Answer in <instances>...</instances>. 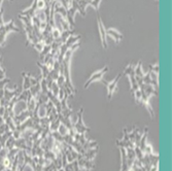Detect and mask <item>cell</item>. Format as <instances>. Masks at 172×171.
I'll return each instance as SVG.
<instances>
[{"label":"cell","instance_id":"6da1fadb","mask_svg":"<svg viewBox=\"0 0 172 171\" xmlns=\"http://www.w3.org/2000/svg\"><path fill=\"white\" fill-rule=\"evenodd\" d=\"M9 32H20V29L15 26L14 20H10L7 23H3L0 27V46H2L4 43L6 35Z\"/></svg>","mask_w":172,"mask_h":171},{"label":"cell","instance_id":"7a4b0ae2","mask_svg":"<svg viewBox=\"0 0 172 171\" xmlns=\"http://www.w3.org/2000/svg\"><path fill=\"white\" fill-rule=\"evenodd\" d=\"M122 76H123V72H120V73H118V75L113 79V81L107 82V81H105V79H102V81H101L102 84H104L106 86V89H107V97H108L109 100L111 99L113 93L116 92V89H118L119 81L122 79Z\"/></svg>","mask_w":172,"mask_h":171},{"label":"cell","instance_id":"3957f363","mask_svg":"<svg viewBox=\"0 0 172 171\" xmlns=\"http://www.w3.org/2000/svg\"><path fill=\"white\" fill-rule=\"evenodd\" d=\"M107 71H108V66H107V65L104 66L103 68L99 69V70H97V71H95V72H94V73L92 74V75H91V76L87 79V82H85L84 88H85V89H88V88L90 87V85L93 84V82H101V81L103 79L104 74H105Z\"/></svg>","mask_w":172,"mask_h":171},{"label":"cell","instance_id":"277c9868","mask_svg":"<svg viewBox=\"0 0 172 171\" xmlns=\"http://www.w3.org/2000/svg\"><path fill=\"white\" fill-rule=\"evenodd\" d=\"M83 115H84V108H80L79 111L77 112V121L75 122V124L73 125L74 131L79 134H86L90 130V129L85 125L84 120H83Z\"/></svg>","mask_w":172,"mask_h":171},{"label":"cell","instance_id":"5b68a950","mask_svg":"<svg viewBox=\"0 0 172 171\" xmlns=\"http://www.w3.org/2000/svg\"><path fill=\"white\" fill-rule=\"evenodd\" d=\"M98 15V27H99V32H100V37H101V43H102L103 49H107V37H106V33H105V27H104V24L102 22V19H101L100 15L97 12Z\"/></svg>","mask_w":172,"mask_h":171},{"label":"cell","instance_id":"8992f818","mask_svg":"<svg viewBox=\"0 0 172 171\" xmlns=\"http://www.w3.org/2000/svg\"><path fill=\"white\" fill-rule=\"evenodd\" d=\"M105 33H106V37H111L113 38L114 41L116 43H119L120 41L123 39V34H122L120 31H118L114 28H111V29H107L105 30Z\"/></svg>","mask_w":172,"mask_h":171},{"label":"cell","instance_id":"52a82bcc","mask_svg":"<svg viewBox=\"0 0 172 171\" xmlns=\"http://www.w3.org/2000/svg\"><path fill=\"white\" fill-rule=\"evenodd\" d=\"M23 86L22 89L23 90H29L31 87V82H30V74H28L27 72H23Z\"/></svg>","mask_w":172,"mask_h":171},{"label":"cell","instance_id":"ba28073f","mask_svg":"<svg viewBox=\"0 0 172 171\" xmlns=\"http://www.w3.org/2000/svg\"><path fill=\"white\" fill-rule=\"evenodd\" d=\"M58 133L61 135L62 137H64L65 136H67V135H70V130H69V128L67 127L66 125H64L63 123H61L60 124V126H59V128H58Z\"/></svg>","mask_w":172,"mask_h":171},{"label":"cell","instance_id":"9c48e42d","mask_svg":"<svg viewBox=\"0 0 172 171\" xmlns=\"http://www.w3.org/2000/svg\"><path fill=\"white\" fill-rule=\"evenodd\" d=\"M132 95H133V97H134V99H135V102L138 103L139 104L140 102H141V92H140V89L138 88L137 90H135V91H133L132 92Z\"/></svg>","mask_w":172,"mask_h":171},{"label":"cell","instance_id":"30bf717a","mask_svg":"<svg viewBox=\"0 0 172 171\" xmlns=\"http://www.w3.org/2000/svg\"><path fill=\"white\" fill-rule=\"evenodd\" d=\"M100 2H101V0H92L90 5L96 9V12H99V5H100Z\"/></svg>","mask_w":172,"mask_h":171},{"label":"cell","instance_id":"8fae6325","mask_svg":"<svg viewBox=\"0 0 172 171\" xmlns=\"http://www.w3.org/2000/svg\"><path fill=\"white\" fill-rule=\"evenodd\" d=\"M9 82H10V79H7V77H4L3 79H0V90H1V89H4L5 86L8 84Z\"/></svg>","mask_w":172,"mask_h":171}]
</instances>
